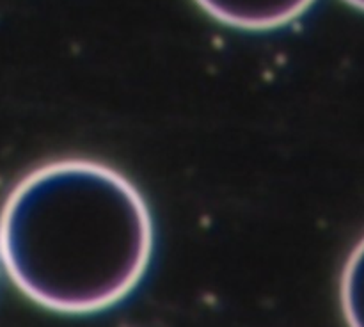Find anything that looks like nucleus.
Returning a JSON list of instances; mask_svg holds the SVG:
<instances>
[{
  "label": "nucleus",
  "mask_w": 364,
  "mask_h": 327,
  "mask_svg": "<svg viewBox=\"0 0 364 327\" xmlns=\"http://www.w3.org/2000/svg\"><path fill=\"white\" fill-rule=\"evenodd\" d=\"M341 308L348 327H364V238L345 263L341 276Z\"/></svg>",
  "instance_id": "3"
},
{
  "label": "nucleus",
  "mask_w": 364,
  "mask_h": 327,
  "mask_svg": "<svg viewBox=\"0 0 364 327\" xmlns=\"http://www.w3.org/2000/svg\"><path fill=\"white\" fill-rule=\"evenodd\" d=\"M345 2L350 4V6H354V7H358V9L364 11V0H345Z\"/></svg>",
  "instance_id": "4"
},
{
  "label": "nucleus",
  "mask_w": 364,
  "mask_h": 327,
  "mask_svg": "<svg viewBox=\"0 0 364 327\" xmlns=\"http://www.w3.org/2000/svg\"><path fill=\"white\" fill-rule=\"evenodd\" d=\"M220 23L245 31H269L301 16L313 0H196Z\"/></svg>",
  "instance_id": "2"
},
{
  "label": "nucleus",
  "mask_w": 364,
  "mask_h": 327,
  "mask_svg": "<svg viewBox=\"0 0 364 327\" xmlns=\"http://www.w3.org/2000/svg\"><path fill=\"white\" fill-rule=\"evenodd\" d=\"M153 220L124 174L92 160L45 164L11 191L0 213V262L36 304L70 315L110 308L139 284Z\"/></svg>",
  "instance_id": "1"
}]
</instances>
